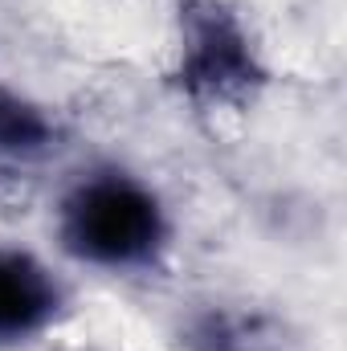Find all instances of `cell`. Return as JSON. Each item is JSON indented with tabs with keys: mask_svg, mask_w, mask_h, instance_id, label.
Segmentation results:
<instances>
[{
	"mask_svg": "<svg viewBox=\"0 0 347 351\" xmlns=\"http://www.w3.org/2000/svg\"><path fill=\"white\" fill-rule=\"evenodd\" d=\"M168 217L160 196L135 176H86L62 204V241L78 262L131 269L160 254Z\"/></svg>",
	"mask_w": 347,
	"mask_h": 351,
	"instance_id": "6da1fadb",
	"label": "cell"
},
{
	"mask_svg": "<svg viewBox=\"0 0 347 351\" xmlns=\"http://www.w3.org/2000/svg\"><path fill=\"white\" fill-rule=\"evenodd\" d=\"M62 306L53 274L21 250H0V343L37 335Z\"/></svg>",
	"mask_w": 347,
	"mask_h": 351,
	"instance_id": "7a4b0ae2",
	"label": "cell"
},
{
	"mask_svg": "<svg viewBox=\"0 0 347 351\" xmlns=\"http://www.w3.org/2000/svg\"><path fill=\"white\" fill-rule=\"evenodd\" d=\"M188 66H192L196 82H204V86H229V82H241V74L250 66V53H246V41L229 25L204 21L196 29V37H192Z\"/></svg>",
	"mask_w": 347,
	"mask_h": 351,
	"instance_id": "3957f363",
	"label": "cell"
},
{
	"mask_svg": "<svg viewBox=\"0 0 347 351\" xmlns=\"http://www.w3.org/2000/svg\"><path fill=\"white\" fill-rule=\"evenodd\" d=\"M45 139V123L37 110L21 106L12 94L0 90V152H29Z\"/></svg>",
	"mask_w": 347,
	"mask_h": 351,
	"instance_id": "277c9868",
	"label": "cell"
}]
</instances>
